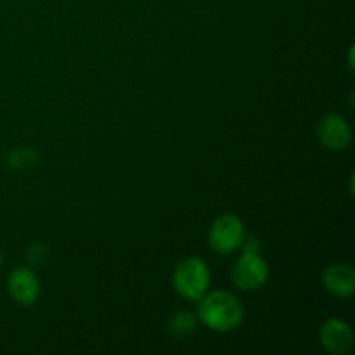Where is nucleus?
Wrapping results in <instances>:
<instances>
[{
    "label": "nucleus",
    "mask_w": 355,
    "mask_h": 355,
    "mask_svg": "<svg viewBox=\"0 0 355 355\" xmlns=\"http://www.w3.org/2000/svg\"><path fill=\"white\" fill-rule=\"evenodd\" d=\"M198 319L211 331H234L245 321V305L229 291H211L200 298Z\"/></svg>",
    "instance_id": "obj_1"
},
{
    "label": "nucleus",
    "mask_w": 355,
    "mask_h": 355,
    "mask_svg": "<svg viewBox=\"0 0 355 355\" xmlns=\"http://www.w3.org/2000/svg\"><path fill=\"white\" fill-rule=\"evenodd\" d=\"M211 283L210 267L200 257H187L180 260L173 270V290L186 300L198 302L207 295Z\"/></svg>",
    "instance_id": "obj_2"
},
{
    "label": "nucleus",
    "mask_w": 355,
    "mask_h": 355,
    "mask_svg": "<svg viewBox=\"0 0 355 355\" xmlns=\"http://www.w3.org/2000/svg\"><path fill=\"white\" fill-rule=\"evenodd\" d=\"M245 239V224L234 214H224L215 218L208 232V245L214 252L229 255L241 248Z\"/></svg>",
    "instance_id": "obj_3"
},
{
    "label": "nucleus",
    "mask_w": 355,
    "mask_h": 355,
    "mask_svg": "<svg viewBox=\"0 0 355 355\" xmlns=\"http://www.w3.org/2000/svg\"><path fill=\"white\" fill-rule=\"evenodd\" d=\"M231 279L243 291L260 290L269 279V263L259 252H245L232 266Z\"/></svg>",
    "instance_id": "obj_4"
},
{
    "label": "nucleus",
    "mask_w": 355,
    "mask_h": 355,
    "mask_svg": "<svg viewBox=\"0 0 355 355\" xmlns=\"http://www.w3.org/2000/svg\"><path fill=\"white\" fill-rule=\"evenodd\" d=\"M318 137L329 151H345L352 142V127L342 114H324L318 123Z\"/></svg>",
    "instance_id": "obj_5"
},
{
    "label": "nucleus",
    "mask_w": 355,
    "mask_h": 355,
    "mask_svg": "<svg viewBox=\"0 0 355 355\" xmlns=\"http://www.w3.org/2000/svg\"><path fill=\"white\" fill-rule=\"evenodd\" d=\"M322 349L331 355H345L354 349V329L342 319H328L319 329Z\"/></svg>",
    "instance_id": "obj_6"
},
{
    "label": "nucleus",
    "mask_w": 355,
    "mask_h": 355,
    "mask_svg": "<svg viewBox=\"0 0 355 355\" xmlns=\"http://www.w3.org/2000/svg\"><path fill=\"white\" fill-rule=\"evenodd\" d=\"M7 290L19 305H33L40 297V281L28 267H17L7 277Z\"/></svg>",
    "instance_id": "obj_7"
},
{
    "label": "nucleus",
    "mask_w": 355,
    "mask_h": 355,
    "mask_svg": "<svg viewBox=\"0 0 355 355\" xmlns=\"http://www.w3.org/2000/svg\"><path fill=\"white\" fill-rule=\"evenodd\" d=\"M326 291L340 298L352 297L355 291V270L347 263H333L322 272Z\"/></svg>",
    "instance_id": "obj_8"
},
{
    "label": "nucleus",
    "mask_w": 355,
    "mask_h": 355,
    "mask_svg": "<svg viewBox=\"0 0 355 355\" xmlns=\"http://www.w3.org/2000/svg\"><path fill=\"white\" fill-rule=\"evenodd\" d=\"M168 328L173 336L182 338V336L193 335V333L196 331L198 319L194 318L193 314H189V312H179V314H175L172 319H170Z\"/></svg>",
    "instance_id": "obj_9"
},
{
    "label": "nucleus",
    "mask_w": 355,
    "mask_h": 355,
    "mask_svg": "<svg viewBox=\"0 0 355 355\" xmlns=\"http://www.w3.org/2000/svg\"><path fill=\"white\" fill-rule=\"evenodd\" d=\"M38 156L33 149L30 148H16L10 151V155L7 156V163H9L12 168H30L37 163Z\"/></svg>",
    "instance_id": "obj_10"
},
{
    "label": "nucleus",
    "mask_w": 355,
    "mask_h": 355,
    "mask_svg": "<svg viewBox=\"0 0 355 355\" xmlns=\"http://www.w3.org/2000/svg\"><path fill=\"white\" fill-rule=\"evenodd\" d=\"M0 266H2V250H0Z\"/></svg>",
    "instance_id": "obj_11"
}]
</instances>
